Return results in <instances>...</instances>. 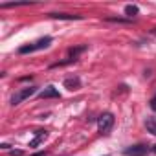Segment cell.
<instances>
[{
  "label": "cell",
  "instance_id": "5",
  "mask_svg": "<svg viewBox=\"0 0 156 156\" xmlns=\"http://www.w3.org/2000/svg\"><path fill=\"white\" fill-rule=\"evenodd\" d=\"M39 98L41 99H50V98H61V94H59V90L55 88V87H46L44 90H41L39 92Z\"/></svg>",
  "mask_w": 156,
  "mask_h": 156
},
{
  "label": "cell",
  "instance_id": "14",
  "mask_svg": "<svg viewBox=\"0 0 156 156\" xmlns=\"http://www.w3.org/2000/svg\"><path fill=\"white\" fill-rule=\"evenodd\" d=\"M151 33H152V35H156V28H152V30H151Z\"/></svg>",
  "mask_w": 156,
  "mask_h": 156
},
{
  "label": "cell",
  "instance_id": "9",
  "mask_svg": "<svg viewBox=\"0 0 156 156\" xmlns=\"http://www.w3.org/2000/svg\"><path fill=\"white\" fill-rule=\"evenodd\" d=\"M138 13H140V8H138V6H134V4L125 6V15H127V19H130V20H132Z\"/></svg>",
  "mask_w": 156,
  "mask_h": 156
},
{
  "label": "cell",
  "instance_id": "6",
  "mask_svg": "<svg viewBox=\"0 0 156 156\" xmlns=\"http://www.w3.org/2000/svg\"><path fill=\"white\" fill-rule=\"evenodd\" d=\"M50 19H59V20H81L83 15H70V13H50Z\"/></svg>",
  "mask_w": 156,
  "mask_h": 156
},
{
  "label": "cell",
  "instance_id": "8",
  "mask_svg": "<svg viewBox=\"0 0 156 156\" xmlns=\"http://www.w3.org/2000/svg\"><path fill=\"white\" fill-rule=\"evenodd\" d=\"M46 138H48V130H37V132H35V138L30 141V147H37V145H39L42 140H46Z\"/></svg>",
  "mask_w": 156,
  "mask_h": 156
},
{
  "label": "cell",
  "instance_id": "10",
  "mask_svg": "<svg viewBox=\"0 0 156 156\" xmlns=\"http://www.w3.org/2000/svg\"><path fill=\"white\" fill-rule=\"evenodd\" d=\"M87 48H88V46H77V48H70V50H68V53H70V57H72V59H75V61H77V57H79L83 51H87Z\"/></svg>",
  "mask_w": 156,
  "mask_h": 156
},
{
  "label": "cell",
  "instance_id": "15",
  "mask_svg": "<svg viewBox=\"0 0 156 156\" xmlns=\"http://www.w3.org/2000/svg\"><path fill=\"white\" fill-rule=\"evenodd\" d=\"M152 152H154V154H156V145H152Z\"/></svg>",
  "mask_w": 156,
  "mask_h": 156
},
{
  "label": "cell",
  "instance_id": "12",
  "mask_svg": "<svg viewBox=\"0 0 156 156\" xmlns=\"http://www.w3.org/2000/svg\"><path fill=\"white\" fill-rule=\"evenodd\" d=\"M149 103H151V108H152V110L156 112V96H154V98H152V99H151Z\"/></svg>",
  "mask_w": 156,
  "mask_h": 156
},
{
  "label": "cell",
  "instance_id": "7",
  "mask_svg": "<svg viewBox=\"0 0 156 156\" xmlns=\"http://www.w3.org/2000/svg\"><path fill=\"white\" fill-rule=\"evenodd\" d=\"M64 87L68 88V90H79L81 88V79L79 77H68V79H64Z\"/></svg>",
  "mask_w": 156,
  "mask_h": 156
},
{
  "label": "cell",
  "instance_id": "2",
  "mask_svg": "<svg viewBox=\"0 0 156 156\" xmlns=\"http://www.w3.org/2000/svg\"><path fill=\"white\" fill-rule=\"evenodd\" d=\"M112 127H114V116L110 112H105L98 118V129L101 134H108L112 130Z\"/></svg>",
  "mask_w": 156,
  "mask_h": 156
},
{
  "label": "cell",
  "instance_id": "4",
  "mask_svg": "<svg viewBox=\"0 0 156 156\" xmlns=\"http://www.w3.org/2000/svg\"><path fill=\"white\" fill-rule=\"evenodd\" d=\"M147 152H149V147H147L145 143L130 145V147H127V149L123 151L125 156H147Z\"/></svg>",
  "mask_w": 156,
  "mask_h": 156
},
{
  "label": "cell",
  "instance_id": "13",
  "mask_svg": "<svg viewBox=\"0 0 156 156\" xmlns=\"http://www.w3.org/2000/svg\"><path fill=\"white\" fill-rule=\"evenodd\" d=\"M33 156H46L44 152H39V154H33Z\"/></svg>",
  "mask_w": 156,
  "mask_h": 156
},
{
  "label": "cell",
  "instance_id": "1",
  "mask_svg": "<svg viewBox=\"0 0 156 156\" xmlns=\"http://www.w3.org/2000/svg\"><path fill=\"white\" fill-rule=\"evenodd\" d=\"M51 42H53V39H51V37H41L39 41H35V42H31V44L20 46V48H19V53H20V55H26V53L39 51V50H44V48H48Z\"/></svg>",
  "mask_w": 156,
  "mask_h": 156
},
{
  "label": "cell",
  "instance_id": "3",
  "mask_svg": "<svg viewBox=\"0 0 156 156\" xmlns=\"http://www.w3.org/2000/svg\"><path fill=\"white\" fill-rule=\"evenodd\" d=\"M37 92V87H26V88H22V90H19V92H15L13 96H11V105L13 107H17V105H20L24 99H28V98H31L33 94Z\"/></svg>",
  "mask_w": 156,
  "mask_h": 156
},
{
  "label": "cell",
  "instance_id": "11",
  "mask_svg": "<svg viewBox=\"0 0 156 156\" xmlns=\"http://www.w3.org/2000/svg\"><path fill=\"white\" fill-rule=\"evenodd\" d=\"M145 127H147V130H149L151 134L156 136V118H152V116L147 118V119H145Z\"/></svg>",
  "mask_w": 156,
  "mask_h": 156
}]
</instances>
